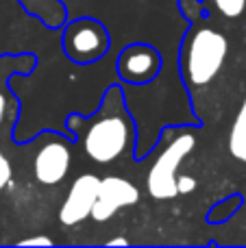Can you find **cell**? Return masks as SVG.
<instances>
[{
    "label": "cell",
    "mask_w": 246,
    "mask_h": 248,
    "mask_svg": "<svg viewBox=\"0 0 246 248\" xmlns=\"http://www.w3.org/2000/svg\"><path fill=\"white\" fill-rule=\"evenodd\" d=\"M161 68H164L161 52L144 42H135L122 48L116 61V72L126 85H148L159 77Z\"/></svg>",
    "instance_id": "5"
},
{
    "label": "cell",
    "mask_w": 246,
    "mask_h": 248,
    "mask_svg": "<svg viewBox=\"0 0 246 248\" xmlns=\"http://www.w3.org/2000/svg\"><path fill=\"white\" fill-rule=\"evenodd\" d=\"M37 65V57L33 52H22V55H2L0 57V126L7 122L9 111L17 113V100L13 98L9 90V81L15 74L29 77Z\"/></svg>",
    "instance_id": "9"
},
{
    "label": "cell",
    "mask_w": 246,
    "mask_h": 248,
    "mask_svg": "<svg viewBox=\"0 0 246 248\" xmlns=\"http://www.w3.org/2000/svg\"><path fill=\"white\" fill-rule=\"evenodd\" d=\"M107 246H129V240L126 237H116V240H109Z\"/></svg>",
    "instance_id": "18"
},
{
    "label": "cell",
    "mask_w": 246,
    "mask_h": 248,
    "mask_svg": "<svg viewBox=\"0 0 246 248\" xmlns=\"http://www.w3.org/2000/svg\"><path fill=\"white\" fill-rule=\"evenodd\" d=\"M72 137H63L55 133V140L42 144V148L37 150L33 161V172L37 183L42 185H59L61 181L68 176L70 172V161H72Z\"/></svg>",
    "instance_id": "6"
},
{
    "label": "cell",
    "mask_w": 246,
    "mask_h": 248,
    "mask_svg": "<svg viewBox=\"0 0 246 248\" xmlns=\"http://www.w3.org/2000/svg\"><path fill=\"white\" fill-rule=\"evenodd\" d=\"M229 39L218 26L209 24V16L190 22L179 46V74L190 94L207 87L225 68Z\"/></svg>",
    "instance_id": "2"
},
{
    "label": "cell",
    "mask_w": 246,
    "mask_h": 248,
    "mask_svg": "<svg viewBox=\"0 0 246 248\" xmlns=\"http://www.w3.org/2000/svg\"><path fill=\"white\" fill-rule=\"evenodd\" d=\"M13 176V168H11V161L7 159V155L0 150V189L7 187L9 181Z\"/></svg>",
    "instance_id": "15"
},
{
    "label": "cell",
    "mask_w": 246,
    "mask_h": 248,
    "mask_svg": "<svg viewBox=\"0 0 246 248\" xmlns=\"http://www.w3.org/2000/svg\"><path fill=\"white\" fill-rule=\"evenodd\" d=\"M61 29L63 55L77 65L96 63L111 48V35L107 26L96 17H77L72 22H65Z\"/></svg>",
    "instance_id": "4"
},
{
    "label": "cell",
    "mask_w": 246,
    "mask_h": 248,
    "mask_svg": "<svg viewBox=\"0 0 246 248\" xmlns=\"http://www.w3.org/2000/svg\"><path fill=\"white\" fill-rule=\"evenodd\" d=\"M207 13L225 17V20H238L246 13V0H203Z\"/></svg>",
    "instance_id": "12"
},
{
    "label": "cell",
    "mask_w": 246,
    "mask_h": 248,
    "mask_svg": "<svg viewBox=\"0 0 246 248\" xmlns=\"http://www.w3.org/2000/svg\"><path fill=\"white\" fill-rule=\"evenodd\" d=\"M166 146L157 159L153 161L146 176V189L155 201H170L177 196V170L181 168L183 159L194 150L196 135L190 128L166 126L161 131Z\"/></svg>",
    "instance_id": "3"
},
{
    "label": "cell",
    "mask_w": 246,
    "mask_h": 248,
    "mask_svg": "<svg viewBox=\"0 0 246 248\" xmlns=\"http://www.w3.org/2000/svg\"><path fill=\"white\" fill-rule=\"evenodd\" d=\"M240 205H242V196H240V194H233V196H229V198H222L220 202H216V205L209 209L207 222H212V224L225 222L227 218H231V216L238 211Z\"/></svg>",
    "instance_id": "13"
},
{
    "label": "cell",
    "mask_w": 246,
    "mask_h": 248,
    "mask_svg": "<svg viewBox=\"0 0 246 248\" xmlns=\"http://www.w3.org/2000/svg\"><path fill=\"white\" fill-rule=\"evenodd\" d=\"M196 187V181L192 179V176H177V192L179 194H187V192H192V189Z\"/></svg>",
    "instance_id": "16"
},
{
    "label": "cell",
    "mask_w": 246,
    "mask_h": 248,
    "mask_svg": "<svg viewBox=\"0 0 246 248\" xmlns=\"http://www.w3.org/2000/svg\"><path fill=\"white\" fill-rule=\"evenodd\" d=\"M70 135L83 146L94 163L109 166L129 155L138 140V126L126 107L122 85H109L92 116L70 113L65 118Z\"/></svg>",
    "instance_id": "1"
},
{
    "label": "cell",
    "mask_w": 246,
    "mask_h": 248,
    "mask_svg": "<svg viewBox=\"0 0 246 248\" xmlns=\"http://www.w3.org/2000/svg\"><path fill=\"white\" fill-rule=\"evenodd\" d=\"M139 201V189L122 176H105L98 183V194H96L94 207H92L90 218L94 222H107L113 218L120 207L135 205Z\"/></svg>",
    "instance_id": "7"
},
{
    "label": "cell",
    "mask_w": 246,
    "mask_h": 248,
    "mask_svg": "<svg viewBox=\"0 0 246 248\" xmlns=\"http://www.w3.org/2000/svg\"><path fill=\"white\" fill-rule=\"evenodd\" d=\"M98 183L100 179L96 174H81L78 179H74L72 187H70L68 196L59 209V222L63 227H74V224L90 218L96 194H98Z\"/></svg>",
    "instance_id": "8"
},
{
    "label": "cell",
    "mask_w": 246,
    "mask_h": 248,
    "mask_svg": "<svg viewBox=\"0 0 246 248\" xmlns=\"http://www.w3.org/2000/svg\"><path fill=\"white\" fill-rule=\"evenodd\" d=\"M17 2L29 16L37 17L48 29H61L68 22V11L61 0H17Z\"/></svg>",
    "instance_id": "10"
},
{
    "label": "cell",
    "mask_w": 246,
    "mask_h": 248,
    "mask_svg": "<svg viewBox=\"0 0 246 248\" xmlns=\"http://www.w3.org/2000/svg\"><path fill=\"white\" fill-rule=\"evenodd\" d=\"M179 11L183 13V17H185L187 22L199 20V17H203V16H209L203 0H179Z\"/></svg>",
    "instance_id": "14"
},
{
    "label": "cell",
    "mask_w": 246,
    "mask_h": 248,
    "mask_svg": "<svg viewBox=\"0 0 246 248\" xmlns=\"http://www.w3.org/2000/svg\"><path fill=\"white\" fill-rule=\"evenodd\" d=\"M229 150L235 159L246 163V98L238 111L233 126H231V135H229Z\"/></svg>",
    "instance_id": "11"
},
{
    "label": "cell",
    "mask_w": 246,
    "mask_h": 248,
    "mask_svg": "<svg viewBox=\"0 0 246 248\" xmlns=\"http://www.w3.org/2000/svg\"><path fill=\"white\" fill-rule=\"evenodd\" d=\"M55 242L50 237H44V235H37V237H29V240H20L17 246H52Z\"/></svg>",
    "instance_id": "17"
}]
</instances>
